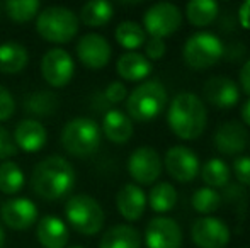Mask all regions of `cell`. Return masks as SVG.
I'll use <instances>...</instances> for the list:
<instances>
[{
	"instance_id": "cell-1",
	"label": "cell",
	"mask_w": 250,
	"mask_h": 248,
	"mask_svg": "<svg viewBox=\"0 0 250 248\" xmlns=\"http://www.w3.org/2000/svg\"><path fill=\"white\" fill-rule=\"evenodd\" d=\"M75 179V169L68 160L60 155H50L34 167L31 173V189L44 201H56L72 191Z\"/></svg>"
},
{
	"instance_id": "cell-2",
	"label": "cell",
	"mask_w": 250,
	"mask_h": 248,
	"mask_svg": "<svg viewBox=\"0 0 250 248\" xmlns=\"http://www.w3.org/2000/svg\"><path fill=\"white\" fill-rule=\"evenodd\" d=\"M167 123L177 138L186 141L198 139L206 129V106L194 92L177 94L167 111Z\"/></svg>"
},
{
	"instance_id": "cell-3",
	"label": "cell",
	"mask_w": 250,
	"mask_h": 248,
	"mask_svg": "<svg viewBox=\"0 0 250 248\" xmlns=\"http://www.w3.org/2000/svg\"><path fill=\"white\" fill-rule=\"evenodd\" d=\"M167 106V89L158 80H146L126 97V113L131 121L148 123L162 114Z\"/></svg>"
},
{
	"instance_id": "cell-4",
	"label": "cell",
	"mask_w": 250,
	"mask_h": 248,
	"mask_svg": "<svg viewBox=\"0 0 250 248\" xmlns=\"http://www.w3.org/2000/svg\"><path fill=\"white\" fill-rule=\"evenodd\" d=\"M80 20L72 9L53 5L36 16V31L44 41L53 44L70 43L79 33Z\"/></svg>"
},
{
	"instance_id": "cell-5",
	"label": "cell",
	"mask_w": 250,
	"mask_h": 248,
	"mask_svg": "<svg viewBox=\"0 0 250 248\" xmlns=\"http://www.w3.org/2000/svg\"><path fill=\"white\" fill-rule=\"evenodd\" d=\"M65 218L70 228L83 236L97 235L105 221L101 202L87 194H75L66 201Z\"/></svg>"
},
{
	"instance_id": "cell-6",
	"label": "cell",
	"mask_w": 250,
	"mask_h": 248,
	"mask_svg": "<svg viewBox=\"0 0 250 248\" xmlns=\"http://www.w3.org/2000/svg\"><path fill=\"white\" fill-rule=\"evenodd\" d=\"M101 128L90 117H73L62 129V145L77 158L94 155L101 146Z\"/></svg>"
},
{
	"instance_id": "cell-7",
	"label": "cell",
	"mask_w": 250,
	"mask_h": 248,
	"mask_svg": "<svg viewBox=\"0 0 250 248\" xmlns=\"http://www.w3.org/2000/svg\"><path fill=\"white\" fill-rule=\"evenodd\" d=\"M225 44L216 34L199 31L182 46V58L192 70H208L225 57Z\"/></svg>"
},
{
	"instance_id": "cell-8",
	"label": "cell",
	"mask_w": 250,
	"mask_h": 248,
	"mask_svg": "<svg viewBox=\"0 0 250 248\" xmlns=\"http://www.w3.org/2000/svg\"><path fill=\"white\" fill-rule=\"evenodd\" d=\"M182 24V12L177 5L170 2L153 3L143 14V27L151 38L164 39L174 34Z\"/></svg>"
},
{
	"instance_id": "cell-9",
	"label": "cell",
	"mask_w": 250,
	"mask_h": 248,
	"mask_svg": "<svg viewBox=\"0 0 250 248\" xmlns=\"http://www.w3.org/2000/svg\"><path fill=\"white\" fill-rule=\"evenodd\" d=\"M75 63L70 53L63 48H53L41 58V75L44 82L55 89L66 87L73 78Z\"/></svg>"
},
{
	"instance_id": "cell-10",
	"label": "cell",
	"mask_w": 250,
	"mask_h": 248,
	"mask_svg": "<svg viewBox=\"0 0 250 248\" xmlns=\"http://www.w3.org/2000/svg\"><path fill=\"white\" fill-rule=\"evenodd\" d=\"M162 158L151 146H140L129 155L128 172L138 186H151L162 173Z\"/></svg>"
},
{
	"instance_id": "cell-11",
	"label": "cell",
	"mask_w": 250,
	"mask_h": 248,
	"mask_svg": "<svg viewBox=\"0 0 250 248\" xmlns=\"http://www.w3.org/2000/svg\"><path fill=\"white\" fill-rule=\"evenodd\" d=\"M164 163L168 175L181 184L192 182L199 173V158L188 146L177 145L168 148Z\"/></svg>"
},
{
	"instance_id": "cell-12",
	"label": "cell",
	"mask_w": 250,
	"mask_h": 248,
	"mask_svg": "<svg viewBox=\"0 0 250 248\" xmlns=\"http://www.w3.org/2000/svg\"><path fill=\"white\" fill-rule=\"evenodd\" d=\"M191 238L199 248H225L230 242V228L220 218L204 216L194 221Z\"/></svg>"
},
{
	"instance_id": "cell-13",
	"label": "cell",
	"mask_w": 250,
	"mask_h": 248,
	"mask_svg": "<svg viewBox=\"0 0 250 248\" xmlns=\"http://www.w3.org/2000/svg\"><path fill=\"white\" fill-rule=\"evenodd\" d=\"M77 57L89 70H102L112 57V48L104 36L97 33L83 34L77 43Z\"/></svg>"
},
{
	"instance_id": "cell-14",
	"label": "cell",
	"mask_w": 250,
	"mask_h": 248,
	"mask_svg": "<svg viewBox=\"0 0 250 248\" xmlns=\"http://www.w3.org/2000/svg\"><path fill=\"white\" fill-rule=\"evenodd\" d=\"M0 218L7 228L26 231L38 221V208L27 197H12L0 208Z\"/></svg>"
},
{
	"instance_id": "cell-15",
	"label": "cell",
	"mask_w": 250,
	"mask_h": 248,
	"mask_svg": "<svg viewBox=\"0 0 250 248\" xmlns=\"http://www.w3.org/2000/svg\"><path fill=\"white\" fill-rule=\"evenodd\" d=\"M145 243L148 248H181L182 229L175 219L158 216L146 225Z\"/></svg>"
},
{
	"instance_id": "cell-16",
	"label": "cell",
	"mask_w": 250,
	"mask_h": 248,
	"mask_svg": "<svg viewBox=\"0 0 250 248\" xmlns=\"http://www.w3.org/2000/svg\"><path fill=\"white\" fill-rule=\"evenodd\" d=\"M204 97L218 109H230L238 104L240 90L230 76L216 75L208 78V82L204 83Z\"/></svg>"
},
{
	"instance_id": "cell-17",
	"label": "cell",
	"mask_w": 250,
	"mask_h": 248,
	"mask_svg": "<svg viewBox=\"0 0 250 248\" xmlns=\"http://www.w3.org/2000/svg\"><path fill=\"white\" fill-rule=\"evenodd\" d=\"M249 133L245 126L238 121H227L220 124L214 133V146L221 155L233 156L245 150Z\"/></svg>"
},
{
	"instance_id": "cell-18",
	"label": "cell",
	"mask_w": 250,
	"mask_h": 248,
	"mask_svg": "<svg viewBox=\"0 0 250 248\" xmlns=\"http://www.w3.org/2000/svg\"><path fill=\"white\" fill-rule=\"evenodd\" d=\"M36 238L43 248H65L70 240L68 226L58 216L46 214L38 221Z\"/></svg>"
},
{
	"instance_id": "cell-19",
	"label": "cell",
	"mask_w": 250,
	"mask_h": 248,
	"mask_svg": "<svg viewBox=\"0 0 250 248\" xmlns=\"http://www.w3.org/2000/svg\"><path fill=\"white\" fill-rule=\"evenodd\" d=\"M14 143L26 153H38L48 141V131L40 121L22 119L14 129Z\"/></svg>"
},
{
	"instance_id": "cell-20",
	"label": "cell",
	"mask_w": 250,
	"mask_h": 248,
	"mask_svg": "<svg viewBox=\"0 0 250 248\" xmlns=\"http://www.w3.org/2000/svg\"><path fill=\"white\" fill-rule=\"evenodd\" d=\"M146 195L136 184H125L116 195L118 211L126 221H138L146 209Z\"/></svg>"
},
{
	"instance_id": "cell-21",
	"label": "cell",
	"mask_w": 250,
	"mask_h": 248,
	"mask_svg": "<svg viewBox=\"0 0 250 248\" xmlns=\"http://www.w3.org/2000/svg\"><path fill=\"white\" fill-rule=\"evenodd\" d=\"M102 133L109 141L116 143V145H125L131 139L135 128H133V121L128 117V114L118 109H111L104 114Z\"/></svg>"
},
{
	"instance_id": "cell-22",
	"label": "cell",
	"mask_w": 250,
	"mask_h": 248,
	"mask_svg": "<svg viewBox=\"0 0 250 248\" xmlns=\"http://www.w3.org/2000/svg\"><path fill=\"white\" fill-rule=\"evenodd\" d=\"M116 72L126 82H142L151 73V61L138 51H126L118 58Z\"/></svg>"
},
{
	"instance_id": "cell-23",
	"label": "cell",
	"mask_w": 250,
	"mask_h": 248,
	"mask_svg": "<svg viewBox=\"0 0 250 248\" xmlns=\"http://www.w3.org/2000/svg\"><path fill=\"white\" fill-rule=\"evenodd\" d=\"M99 248H142V236L135 226L116 225L102 235Z\"/></svg>"
},
{
	"instance_id": "cell-24",
	"label": "cell",
	"mask_w": 250,
	"mask_h": 248,
	"mask_svg": "<svg viewBox=\"0 0 250 248\" xmlns=\"http://www.w3.org/2000/svg\"><path fill=\"white\" fill-rule=\"evenodd\" d=\"M29 61V53L19 43L7 41L0 44V72L7 75H16L21 73L27 66Z\"/></svg>"
},
{
	"instance_id": "cell-25",
	"label": "cell",
	"mask_w": 250,
	"mask_h": 248,
	"mask_svg": "<svg viewBox=\"0 0 250 248\" xmlns=\"http://www.w3.org/2000/svg\"><path fill=\"white\" fill-rule=\"evenodd\" d=\"M114 16V7L111 2L105 0H90L80 7L79 20L87 27H101L105 26Z\"/></svg>"
},
{
	"instance_id": "cell-26",
	"label": "cell",
	"mask_w": 250,
	"mask_h": 248,
	"mask_svg": "<svg viewBox=\"0 0 250 248\" xmlns=\"http://www.w3.org/2000/svg\"><path fill=\"white\" fill-rule=\"evenodd\" d=\"M220 14V5L214 0H191L186 5V17L196 27H206L214 22Z\"/></svg>"
},
{
	"instance_id": "cell-27",
	"label": "cell",
	"mask_w": 250,
	"mask_h": 248,
	"mask_svg": "<svg viewBox=\"0 0 250 248\" xmlns=\"http://www.w3.org/2000/svg\"><path fill=\"white\" fill-rule=\"evenodd\" d=\"M114 38L118 41L119 46H123L125 50L135 51L138 48H142L146 43V33L138 22L133 20H123L114 31Z\"/></svg>"
},
{
	"instance_id": "cell-28",
	"label": "cell",
	"mask_w": 250,
	"mask_h": 248,
	"mask_svg": "<svg viewBox=\"0 0 250 248\" xmlns=\"http://www.w3.org/2000/svg\"><path fill=\"white\" fill-rule=\"evenodd\" d=\"M146 202L155 212L164 214V212H168L175 208V204H177V191H175V187L172 184L158 182L151 187Z\"/></svg>"
},
{
	"instance_id": "cell-29",
	"label": "cell",
	"mask_w": 250,
	"mask_h": 248,
	"mask_svg": "<svg viewBox=\"0 0 250 248\" xmlns=\"http://www.w3.org/2000/svg\"><path fill=\"white\" fill-rule=\"evenodd\" d=\"M58 97L50 90H36V92L29 94L26 97L24 107L29 114L38 117H46L51 116L56 109H58Z\"/></svg>"
},
{
	"instance_id": "cell-30",
	"label": "cell",
	"mask_w": 250,
	"mask_h": 248,
	"mask_svg": "<svg viewBox=\"0 0 250 248\" xmlns=\"http://www.w3.org/2000/svg\"><path fill=\"white\" fill-rule=\"evenodd\" d=\"M201 179L209 189L225 187L230 180V169L221 158H209L201 167Z\"/></svg>"
},
{
	"instance_id": "cell-31",
	"label": "cell",
	"mask_w": 250,
	"mask_h": 248,
	"mask_svg": "<svg viewBox=\"0 0 250 248\" xmlns=\"http://www.w3.org/2000/svg\"><path fill=\"white\" fill-rule=\"evenodd\" d=\"M24 172L12 160L0 163V192L7 195H14L24 187Z\"/></svg>"
},
{
	"instance_id": "cell-32",
	"label": "cell",
	"mask_w": 250,
	"mask_h": 248,
	"mask_svg": "<svg viewBox=\"0 0 250 248\" xmlns=\"http://www.w3.org/2000/svg\"><path fill=\"white\" fill-rule=\"evenodd\" d=\"M3 9L12 22L26 24L40 14L41 3L38 0H9L5 2Z\"/></svg>"
},
{
	"instance_id": "cell-33",
	"label": "cell",
	"mask_w": 250,
	"mask_h": 248,
	"mask_svg": "<svg viewBox=\"0 0 250 248\" xmlns=\"http://www.w3.org/2000/svg\"><path fill=\"white\" fill-rule=\"evenodd\" d=\"M191 204L201 214H211L221 206V195L218 194L214 189L209 187H201L192 194Z\"/></svg>"
},
{
	"instance_id": "cell-34",
	"label": "cell",
	"mask_w": 250,
	"mask_h": 248,
	"mask_svg": "<svg viewBox=\"0 0 250 248\" xmlns=\"http://www.w3.org/2000/svg\"><path fill=\"white\" fill-rule=\"evenodd\" d=\"M17 153V146L14 138L3 126H0V162H7L10 156Z\"/></svg>"
},
{
	"instance_id": "cell-35",
	"label": "cell",
	"mask_w": 250,
	"mask_h": 248,
	"mask_svg": "<svg viewBox=\"0 0 250 248\" xmlns=\"http://www.w3.org/2000/svg\"><path fill=\"white\" fill-rule=\"evenodd\" d=\"M16 113V100L12 94L0 85V121H7L14 116Z\"/></svg>"
},
{
	"instance_id": "cell-36",
	"label": "cell",
	"mask_w": 250,
	"mask_h": 248,
	"mask_svg": "<svg viewBox=\"0 0 250 248\" xmlns=\"http://www.w3.org/2000/svg\"><path fill=\"white\" fill-rule=\"evenodd\" d=\"M104 97L107 102L111 104H119L123 100H126L128 97V89L123 82H111L104 90Z\"/></svg>"
},
{
	"instance_id": "cell-37",
	"label": "cell",
	"mask_w": 250,
	"mask_h": 248,
	"mask_svg": "<svg viewBox=\"0 0 250 248\" xmlns=\"http://www.w3.org/2000/svg\"><path fill=\"white\" fill-rule=\"evenodd\" d=\"M233 173L244 186H250V156H240L233 162Z\"/></svg>"
},
{
	"instance_id": "cell-38",
	"label": "cell",
	"mask_w": 250,
	"mask_h": 248,
	"mask_svg": "<svg viewBox=\"0 0 250 248\" xmlns=\"http://www.w3.org/2000/svg\"><path fill=\"white\" fill-rule=\"evenodd\" d=\"M165 51H167V44L164 39H157V38H150L145 43V57L146 60H160L164 58Z\"/></svg>"
},
{
	"instance_id": "cell-39",
	"label": "cell",
	"mask_w": 250,
	"mask_h": 248,
	"mask_svg": "<svg viewBox=\"0 0 250 248\" xmlns=\"http://www.w3.org/2000/svg\"><path fill=\"white\" fill-rule=\"evenodd\" d=\"M238 78H240V87L244 89V92L250 95V58L244 63V66L240 68Z\"/></svg>"
},
{
	"instance_id": "cell-40",
	"label": "cell",
	"mask_w": 250,
	"mask_h": 248,
	"mask_svg": "<svg viewBox=\"0 0 250 248\" xmlns=\"http://www.w3.org/2000/svg\"><path fill=\"white\" fill-rule=\"evenodd\" d=\"M238 22L244 29L250 31V0L238 7Z\"/></svg>"
},
{
	"instance_id": "cell-41",
	"label": "cell",
	"mask_w": 250,
	"mask_h": 248,
	"mask_svg": "<svg viewBox=\"0 0 250 248\" xmlns=\"http://www.w3.org/2000/svg\"><path fill=\"white\" fill-rule=\"evenodd\" d=\"M240 114H242V121H244V123L247 124V126H250V97L247 99V102L242 106Z\"/></svg>"
},
{
	"instance_id": "cell-42",
	"label": "cell",
	"mask_w": 250,
	"mask_h": 248,
	"mask_svg": "<svg viewBox=\"0 0 250 248\" xmlns=\"http://www.w3.org/2000/svg\"><path fill=\"white\" fill-rule=\"evenodd\" d=\"M5 245V231H3L2 225H0V248H3Z\"/></svg>"
},
{
	"instance_id": "cell-43",
	"label": "cell",
	"mask_w": 250,
	"mask_h": 248,
	"mask_svg": "<svg viewBox=\"0 0 250 248\" xmlns=\"http://www.w3.org/2000/svg\"><path fill=\"white\" fill-rule=\"evenodd\" d=\"M70 248H82V247H70Z\"/></svg>"
},
{
	"instance_id": "cell-44",
	"label": "cell",
	"mask_w": 250,
	"mask_h": 248,
	"mask_svg": "<svg viewBox=\"0 0 250 248\" xmlns=\"http://www.w3.org/2000/svg\"><path fill=\"white\" fill-rule=\"evenodd\" d=\"M0 14H2V5H0Z\"/></svg>"
}]
</instances>
